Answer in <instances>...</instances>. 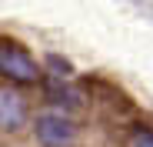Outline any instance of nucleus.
Masks as SVG:
<instances>
[{
  "instance_id": "obj_3",
  "label": "nucleus",
  "mask_w": 153,
  "mask_h": 147,
  "mask_svg": "<svg viewBox=\"0 0 153 147\" xmlns=\"http://www.w3.org/2000/svg\"><path fill=\"white\" fill-rule=\"evenodd\" d=\"M23 120H27L23 97L13 94V90H0V127L4 130H17V127H23Z\"/></svg>"
},
{
  "instance_id": "obj_5",
  "label": "nucleus",
  "mask_w": 153,
  "mask_h": 147,
  "mask_svg": "<svg viewBox=\"0 0 153 147\" xmlns=\"http://www.w3.org/2000/svg\"><path fill=\"white\" fill-rule=\"evenodd\" d=\"M47 67L53 70V74H70V70H73V67H70L63 57H47Z\"/></svg>"
},
{
  "instance_id": "obj_2",
  "label": "nucleus",
  "mask_w": 153,
  "mask_h": 147,
  "mask_svg": "<svg viewBox=\"0 0 153 147\" xmlns=\"http://www.w3.org/2000/svg\"><path fill=\"white\" fill-rule=\"evenodd\" d=\"M0 70H4L7 77L20 80V84L37 80V64L30 60L27 50H20V47H0Z\"/></svg>"
},
{
  "instance_id": "obj_1",
  "label": "nucleus",
  "mask_w": 153,
  "mask_h": 147,
  "mask_svg": "<svg viewBox=\"0 0 153 147\" xmlns=\"http://www.w3.org/2000/svg\"><path fill=\"white\" fill-rule=\"evenodd\" d=\"M73 137H76V127L63 114H43L37 120V140L47 147H67Z\"/></svg>"
},
{
  "instance_id": "obj_4",
  "label": "nucleus",
  "mask_w": 153,
  "mask_h": 147,
  "mask_svg": "<svg viewBox=\"0 0 153 147\" xmlns=\"http://www.w3.org/2000/svg\"><path fill=\"white\" fill-rule=\"evenodd\" d=\"M133 147H153V130L140 127V130L133 134Z\"/></svg>"
}]
</instances>
